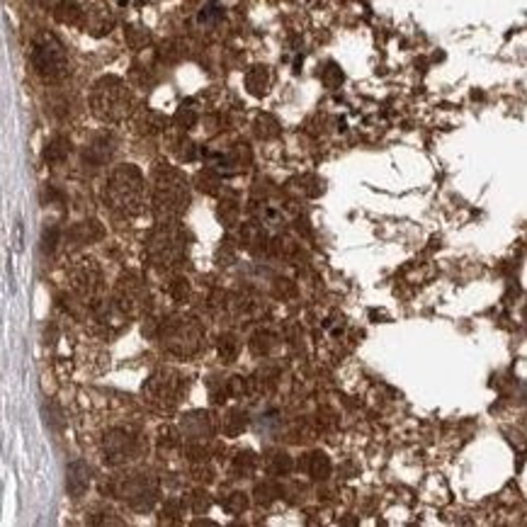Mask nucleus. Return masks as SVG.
<instances>
[{
    "mask_svg": "<svg viewBox=\"0 0 527 527\" xmlns=\"http://www.w3.org/2000/svg\"><path fill=\"white\" fill-rule=\"evenodd\" d=\"M107 195H110L112 206L122 211H134L141 209V199H143V183H141V173H139L134 165H122L112 173L110 178V188H107Z\"/></svg>",
    "mask_w": 527,
    "mask_h": 527,
    "instance_id": "obj_2",
    "label": "nucleus"
},
{
    "mask_svg": "<svg viewBox=\"0 0 527 527\" xmlns=\"http://www.w3.org/2000/svg\"><path fill=\"white\" fill-rule=\"evenodd\" d=\"M32 66L44 80H59L66 76V71H69V59H66L64 46H61V41L56 39L54 34H41V37L34 41Z\"/></svg>",
    "mask_w": 527,
    "mask_h": 527,
    "instance_id": "obj_4",
    "label": "nucleus"
},
{
    "mask_svg": "<svg viewBox=\"0 0 527 527\" xmlns=\"http://www.w3.org/2000/svg\"><path fill=\"white\" fill-rule=\"evenodd\" d=\"M90 107L102 122H122L132 115L134 97L120 78H100L90 92Z\"/></svg>",
    "mask_w": 527,
    "mask_h": 527,
    "instance_id": "obj_1",
    "label": "nucleus"
},
{
    "mask_svg": "<svg viewBox=\"0 0 527 527\" xmlns=\"http://www.w3.org/2000/svg\"><path fill=\"white\" fill-rule=\"evenodd\" d=\"M66 486H69L71 496H80L83 491L87 486V469L85 464L80 462H73L69 467V482H66Z\"/></svg>",
    "mask_w": 527,
    "mask_h": 527,
    "instance_id": "obj_5",
    "label": "nucleus"
},
{
    "mask_svg": "<svg viewBox=\"0 0 527 527\" xmlns=\"http://www.w3.org/2000/svg\"><path fill=\"white\" fill-rule=\"evenodd\" d=\"M190 202L188 180L173 168H161L156 173V209L163 216H178Z\"/></svg>",
    "mask_w": 527,
    "mask_h": 527,
    "instance_id": "obj_3",
    "label": "nucleus"
},
{
    "mask_svg": "<svg viewBox=\"0 0 527 527\" xmlns=\"http://www.w3.org/2000/svg\"><path fill=\"white\" fill-rule=\"evenodd\" d=\"M56 15H59V20H64V22H76V20L80 17V10L76 8L73 3H61Z\"/></svg>",
    "mask_w": 527,
    "mask_h": 527,
    "instance_id": "obj_6",
    "label": "nucleus"
}]
</instances>
